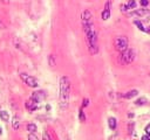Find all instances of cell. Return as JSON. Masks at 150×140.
Listing matches in <instances>:
<instances>
[{"label":"cell","mask_w":150,"mask_h":140,"mask_svg":"<svg viewBox=\"0 0 150 140\" xmlns=\"http://www.w3.org/2000/svg\"><path fill=\"white\" fill-rule=\"evenodd\" d=\"M20 77H21V79L28 85V86H30V88H36L38 85H39V83H38V79L35 78V77H33V76H30V75H27V74H21L20 75Z\"/></svg>","instance_id":"5b68a950"},{"label":"cell","mask_w":150,"mask_h":140,"mask_svg":"<svg viewBox=\"0 0 150 140\" xmlns=\"http://www.w3.org/2000/svg\"><path fill=\"white\" fill-rule=\"evenodd\" d=\"M141 4H142L143 6H148V4H149V1H148V0H141Z\"/></svg>","instance_id":"cb8c5ba5"},{"label":"cell","mask_w":150,"mask_h":140,"mask_svg":"<svg viewBox=\"0 0 150 140\" xmlns=\"http://www.w3.org/2000/svg\"><path fill=\"white\" fill-rule=\"evenodd\" d=\"M42 138H43V140H52L50 136H49L47 133H43V136H42Z\"/></svg>","instance_id":"44dd1931"},{"label":"cell","mask_w":150,"mask_h":140,"mask_svg":"<svg viewBox=\"0 0 150 140\" xmlns=\"http://www.w3.org/2000/svg\"><path fill=\"white\" fill-rule=\"evenodd\" d=\"M141 140H150V134H148V133H146L145 135H143V136H142V139H141Z\"/></svg>","instance_id":"ffe728a7"},{"label":"cell","mask_w":150,"mask_h":140,"mask_svg":"<svg viewBox=\"0 0 150 140\" xmlns=\"http://www.w3.org/2000/svg\"><path fill=\"white\" fill-rule=\"evenodd\" d=\"M128 8H130V9H134L135 8V6H136V2H135V0H129V2H128Z\"/></svg>","instance_id":"2e32d148"},{"label":"cell","mask_w":150,"mask_h":140,"mask_svg":"<svg viewBox=\"0 0 150 140\" xmlns=\"http://www.w3.org/2000/svg\"><path fill=\"white\" fill-rule=\"evenodd\" d=\"M137 94H138V91H137V90H131V91L124 93V94H123V98H125V99H130V98H132V97H136Z\"/></svg>","instance_id":"30bf717a"},{"label":"cell","mask_w":150,"mask_h":140,"mask_svg":"<svg viewBox=\"0 0 150 140\" xmlns=\"http://www.w3.org/2000/svg\"><path fill=\"white\" fill-rule=\"evenodd\" d=\"M26 106H27V108L28 110H30V111H33V110H36V107H38V103L34 100V99H29L27 103H26Z\"/></svg>","instance_id":"9c48e42d"},{"label":"cell","mask_w":150,"mask_h":140,"mask_svg":"<svg viewBox=\"0 0 150 140\" xmlns=\"http://www.w3.org/2000/svg\"><path fill=\"white\" fill-rule=\"evenodd\" d=\"M121 8H122V12H123V13H124V12H127V10H128V6H127V5H123V6H122V7H121Z\"/></svg>","instance_id":"603a6c76"},{"label":"cell","mask_w":150,"mask_h":140,"mask_svg":"<svg viewBox=\"0 0 150 140\" xmlns=\"http://www.w3.org/2000/svg\"><path fill=\"white\" fill-rule=\"evenodd\" d=\"M81 21H82V27L86 34V41L88 44V49L90 54L96 55L98 52V44H97V33L94 26L93 14L88 9L83 10L81 15Z\"/></svg>","instance_id":"6da1fadb"},{"label":"cell","mask_w":150,"mask_h":140,"mask_svg":"<svg viewBox=\"0 0 150 140\" xmlns=\"http://www.w3.org/2000/svg\"><path fill=\"white\" fill-rule=\"evenodd\" d=\"M129 16H139V18H149L150 16V10L148 9H136L131 13L128 14Z\"/></svg>","instance_id":"8992f818"},{"label":"cell","mask_w":150,"mask_h":140,"mask_svg":"<svg viewBox=\"0 0 150 140\" xmlns=\"http://www.w3.org/2000/svg\"><path fill=\"white\" fill-rule=\"evenodd\" d=\"M146 32H149V33H150V27H149V28L146 29Z\"/></svg>","instance_id":"83f0119b"},{"label":"cell","mask_w":150,"mask_h":140,"mask_svg":"<svg viewBox=\"0 0 150 140\" xmlns=\"http://www.w3.org/2000/svg\"><path fill=\"white\" fill-rule=\"evenodd\" d=\"M12 125H13V128H14V130H19L20 121H19V118H18V117H14V118H13V123H12Z\"/></svg>","instance_id":"7c38bea8"},{"label":"cell","mask_w":150,"mask_h":140,"mask_svg":"<svg viewBox=\"0 0 150 140\" xmlns=\"http://www.w3.org/2000/svg\"><path fill=\"white\" fill-rule=\"evenodd\" d=\"M27 130H28L30 133H34V132L36 131V125H34V124H28V125H27Z\"/></svg>","instance_id":"5bb4252c"},{"label":"cell","mask_w":150,"mask_h":140,"mask_svg":"<svg viewBox=\"0 0 150 140\" xmlns=\"http://www.w3.org/2000/svg\"><path fill=\"white\" fill-rule=\"evenodd\" d=\"M134 58H135V52H134V50L128 48V49H125L124 51L121 52L120 62H121L122 64H129V63H131V62L134 61Z\"/></svg>","instance_id":"3957f363"},{"label":"cell","mask_w":150,"mask_h":140,"mask_svg":"<svg viewBox=\"0 0 150 140\" xmlns=\"http://www.w3.org/2000/svg\"><path fill=\"white\" fill-rule=\"evenodd\" d=\"M30 98L34 99L36 103H40V102L43 100V98H45V93H43L42 91H36V92H34V93L32 94Z\"/></svg>","instance_id":"ba28073f"},{"label":"cell","mask_w":150,"mask_h":140,"mask_svg":"<svg viewBox=\"0 0 150 140\" xmlns=\"http://www.w3.org/2000/svg\"><path fill=\"white\" fill-rule=\"evenodd\" d=\"M69 96H70V82L68 77L63 76L60 78V91H59V99L61 108H67L69 104Z\"/></svg>","instance_id":"7a4b0ae2"},{"label":"cell","mask_w":150,"mask_h":140,"mask_svg":"<svg viewBox=\"0 0 150 140\" xmlns=\"http://www.w3.org/2000/svg\"><path fill=\"white\" fill-rule=\"evenodd\" d=\"M146 100L144 99V98H141V99H138V100H136V104L137 105H142V104H144Z\"/></svg>","instance_id":"ac0fdd59"},{"label":"cell","mask_w":150,"mask_h":140,"mask_svg":"<svg viewBox=\"0 0 150 140\" xmlns=\"http://www.w3.org/2000/svg\"><path fill=\"white\" fill-rule=\"evenodd\" d=\"M88 103H89V100H88V99H84V100H83V106H87Z\"/></svg>","instance_id":"484cf974"},{"label":"cell","mask_w":150,"mask_h":140,"mask_svg":"<svg viewBox=\"0 0 150 140\" xmlns=\"http://www.w3.org/2000/svg\"><path fill=\"white\" fill-rule=\"evenodd\" d=\"M49 61H50V65H52V66H54V64H55V63H54V58H53V56H52V55L49 56Z\"/></svg>","instance_id":"7402d4cb"},{"label":"cell","mask_w":150,"mask_h":140,"mask_svg":"<svg viewBox=\"0 0 150 140\" xmlns=\"http://www.w3.org/2000/svg\"><path fill=\"white\" fill-rule=\"evenodd\" d=\"M28 140H38V136L34 135L33 133H30V134L28 135Z\"/></svg>","instance_id":"d6986e66"},{"label":"cell","mask_w":150,"mask_h":140,"mask_svg":"<svg viewBox=\"0 0 150 140\" xmlns=\"http://www.w3.org/2000/svg\"><path fill=\"white\" fill-rule=\"evenodd\" d=\"M0 118H1L4 121H8L9 116H8V113H7L6 111H0Z\"/></svg>","instance_id":"4fadbf2b"},{"label":"cell","mask_w":150,"mask_h":140,"mask_svg":"<svg viewBox=\"0 0 150 140\" xmlns=\"http://www.w3.org/2000/svg\"><path fill=\"white\" fill-rule=\"evenodd\" d=\"M134 23H135V24L138 27V29H139V30H142V32H146V29L143 27V24H142L139 21H134Z\"/></svg>","instance_id":"9a60e30c"},{"label":"cell","mask_w":150,"mask_h":140,"mask_svg":"<svg viewBox=\"0 0 150 140\" xmlns=\"http://www.w3.org/2000/svg\"><path fill=\"white\" fill-rule=\"evenodd\" d=\"M145 132H146L148 134H150V124L146 125V127H145Z\"/></svg>","instance_id":"d4e9b609"},{"label":"cell","mask_w":150,"mask_h":140,"mask_svg":"<svg viewBox=\"0 0 150 140\" xmlns=\"http://www.w3.org/2000/svg\"><path fill=\"white\" fill-rule=\"evenodd\" d=\"M114 44H115L116 50L120 51V52H122L125 49H128V38L125 36H118V37L115 38Z\"/></svg>","instance_id":"277c9868"},{"label":"cell","mask_w":150,"mask_h":140,"mask_svg":"<svg viewBox=\"0 0 150 140\" xmlns=\"http://www.w3.org/2000/svg\"><path fill=\"white\" fill-rule=\"evenodd\" d=\"M1 133H2V130H1V127H0V135H1Z\"/></svg>","instance_id":"4316f807"},{"label":"cell","mask_w":150,"mask_h":140,"mask_svg":"<svg viewBox=\"0 0 150 140\" xmlns=\"http://www.w3.org/2000/svg\"><path fill=\"white\" fill-rule=\"evenodd\" d=\"M108 125H109V127L111 128V130H115L116 128V125H117V121H116V119L115 118H109L108 119Z\"/></svg>","instance_id":"8fae6325"},{"label":"cell","mask_w":150,"mask_h":140,"mask_svg":"<svg viewBox=\"0 0 150 140\" xmlns=\"http://www.w3.org/2000/svg\"><path fill=\"white\" fill-rule=\"evenodd\" d=\"M110 5H111L110 0H107V2H105V5H104V9H103V12H102V19H103L104 21L110 18Z\"/></svg>","instance_id":"52a82bcc"},{"label":"cell","mask_w":150,"mask_h":140,"mask_svg":"<svg viewBox=\"0 0 150 140\" xmlns=\"http://www.w3.org/2000/svg\"><path fill=\"white\" fill-rule=\"evenodd\" d=\"M79 117H80V120H81V121H86V117H84V113H83L82 110H80V114H79Z\"/></svg>","instance_id":"e0dca14e"}]
</instances>
